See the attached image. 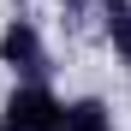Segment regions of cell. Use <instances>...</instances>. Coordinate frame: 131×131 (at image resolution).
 I'll return each mask as SVG.
<instances>
[{"instance_id": "obj_2", "label": "cell", "mask_w": 131, "mask_h": 131, "mask_svg": "<svg viewBox=\"0 0 131 131\" xmlns=\"http://www.w3.org/2000/svg\"><path fill=\"white\" fill-rule=\"evenodd\" d=\"M0 66H12L24 78L48 72V54H42V36H36L30 18H6V30H0Z\"/></svg>"}, {"instance_id": "obj_1", "label": "cell", "mask_w": 131, "mask_h": 131, "mask_svg": "<svg viewBox=\"0 0 131 131\" xmlns=\"http://www.w3.org/2000/svg\"><path fill=\"white\" fill-rule=\"evenodd\" d=\"M0 131H66V101L42 78H24L0 101Z\"/></svg>"}, {"instance_id": "obj_3", "label": "cell", "mask_w": 131, "mask_h": 131, "mask_svg": "<svg viewBox=\"0 0 131 131\" xmlns=\"http://www.w3.org/2000/svg\"><path fill=\"white\" fill-rule=\"evenodd\" d=\"M66 131H113L101 101H66Z\"/></svg>"}]
</instances>
